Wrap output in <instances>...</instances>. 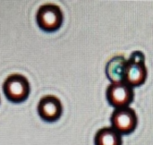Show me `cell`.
I'll return each instance as SVG.
<instances>
[{
  "mask_svg": "<svg viewBox=\"0 0 153 145\" xmlns=\"http://www.w3.org/2000/svg\"><path fill=\"white\" fill-rule=\"evenodd\" d=\"M108 102L116 109L126 108L134 100V88L125 82L111 83L106 91Z\"/></svg>",
  "mask_w": 153,
  "mask_h": 145,
  "instance_id": "obj_5",
  "label": "cell"
},
{
  "mask_svg": "<svg viewBox=\"0 0 153 145\" xmlns=\"http://www.w3.org/2000/svg\"><path fill=\"white\" fill-rule=\"evenodd\" d=\"M126 64V59L122 56L115 57L108 62L106 65V75L112 83L124 82Z\"/></svg>",
  "mask_w": 153,
  "mask_h": 145,
  "instance_id": "obj_7",
  "label": "cell"
},
{
  "mask_svg": "<svg viewBox=\"0 0 153 145\" xmlns=\"http://www.w3.org/2000/svg\"><path fill=\"white\" fill-rule=\"evenodd\" d=\"M112 127L121 135H128L134 132L138 125V117L134 109L126 107L116 109L111 117Z\"/></svg>",
  "mask_w": 153,
  "mask_h": 145,
  "instance_id": "obj_4",
  "label": "cell"
},
{
  "mask_svg": "<svg viewBox=\"0 0 153 145\" xmlns=\"http://www.w3.org/2000/svg\"><path fill=\"white\" fill-rule=\"evenodd\" d=\"M64 22L61 8L56 4H41L36 13V22L40 30L45 32H55L60 29Z\"/></svg>",
  "mask_w": 153,
  "mask_h": 145,
  "instance_id": "obj_3",
  "label": "cell"
},
{
  "mask_svg": "<svg viewBox=\"0 0 153 145\" xmlns=\"http://www.w3.org/2000/svg\"><path fill=\"white\" fill-rule=\"evenodd\" d=\"M94 144L123 145L122 135L113 127H103L96 133Z\"/></svg>",
  "mask_w": 153,
  "mask_h": 145,
  "instance_id": "obj_8",
  "label": "cell"
},
{
  "mask_svg": "<svg viewBox=\"0 0 153 145\" xmlns=\"http://www.w3.org/2000/svg\"><path fill=\"white\" fill-rule=\"evenodd\" d=\"M2 89L6 99L14 104L24 102L30 93V83L28 79L21 74H9L4 81Z\"/></svg>",
  "mask_w": 153,
  "mask_h": 145,
  "instance_id": "obj_2",
  "label": "cell"
},
{
  "mask_svg": "<svg viewBox=\"0 0 153 145\" xmlns=\"http://www.w3.org/2000/svg\"><path fill=\"white\" fill-rule=\"evenodd\" d=\"M147 75L144 54L140 50L134 51L126 60L124 82L133 88L139 87L146 82Z\"/></svg>",
  "mask_w": 153,
  "mask_h": 145,
  "instance_id": "obj_1",
  "label": "cell"
},
{
  "mask_svg": "<svg viewBox=\"0 0 153 145\" xmlns=\"http://www.w3.org/2000/svg\"><path fill=\"white\" fill-rule=\"evenodd\" d=\"M39 117L47 123H54L60 119L63 114L61 100L55 95L43 96L37 106Z\"/></svg>",
  "mask_w": 153,
  "mask_h": 145,
  "instance_id": "obj_6",
  "label": "cell"
}]
</instances>
